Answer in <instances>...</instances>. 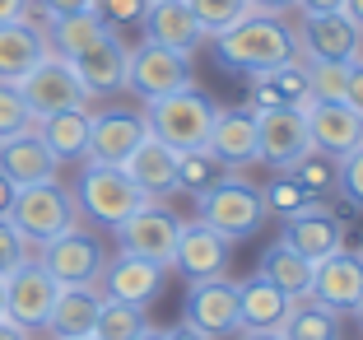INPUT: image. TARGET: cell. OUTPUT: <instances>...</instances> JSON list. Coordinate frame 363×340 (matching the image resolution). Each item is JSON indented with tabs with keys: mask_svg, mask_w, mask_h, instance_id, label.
<instances>
[{
	"mask_svg": "<svg viewBox=\"0 0 363 340\" xmlns=\"http://www.w3.org/2000/svg\"><path fill=\"white\" fill-rule=\"evenodd\" d=\"M210 43L214 61L233 75H261L298 56V38H294V23H284V14H247L242 23L214 33Z\"/></svg>",
	"mask_w": 363,
	"mask_h": 340,
	"instance_id": "cell-1",
	"label": "cell"
},
{
	"mask_svg": "<svg viewBox=\"0 0 363 340\" xmlns=\"http://www.w3.org/2000/svg\"><path fill=\"white\" fill-rule=\"evenodd\" d=\"M214 117H219V103L205 98L201 89H177V94L154 98V103L145 107V126H150V136L163 140L168 149H177V154L210 145Z\"/></svg>",
	"mask_w": 363,
	"mask_h": 340,
	"instance_id": "cell-2",
	"label": "cell"
},
{
	"mask_svg": "<svg viewBox=\"0 0 363 340\" xmlns=\"http://www.w3.org/2000/svg\"><path fill=\"white\" fill-rule=\"evenodd\" d=\"M196 210L214 234H224L228 243H247L266 224V192L252 187L247 177L224 172L219 182H210L205 192H196Z\"/></svg>",
	"mask_w": 363,
	"mask_h": 340,
	"instance_id": "cell-3",
	"label": "cell"
},
{
	"mask_svg": "<svg viewBox=\"0 0 363 340\" xmlns=\"http://www.w3.org/2000/svg\"><path fill=\"white\" fill-rule=\"evenodd\" d=\"M79 219V205H75V192H65L61 182H33V187H19L14 192V205H10V224L28 238L33 247L52 243L56 234L75 229Z\"/></svg>",
	"mask_w": 363,
	"mask_h": 340,
	"instance_id": "cell-4",
	"label": "cell"
},
{
	"mask_svg": "<svg viewBox=\"0 0 363 340\" xmlns=\"http://www.w3.org/2000/svg\"><path fill=\"white\" fill-rule=\"evenodd\" d=\"M145 201H150V196L130 182V172L121 168V163H84V172H79L75 205L94 224H103V229H117V224L130 219Z\"/></svg>",
	"mask_w": 363,
	"mask_h": 340,
	"instance_id": "cell-5",
	"label": "cell"
},
{
	"mask_svg": "<svg viewBox=\"0 0 363 340\" xmlns=\"http://www.w3.org/2000/svg\"><path fill=\"white\" fill-rule=\"evenodd\" d=\"M19 94L33 117H52V112H65V107H89V98H94L84 89V79L75 75V65L65 61L61 52H47L43 61L33 65L19 79Z\"/></svg>",
	"mask_w": 363,
	"mask_h": 340,
	"instance_id": "cell-6",
	"label": "cell"
},
{
	"mask_svg": "<svg viewBox=\"0 0 363 340\" xmlns=\"http://www.w3.org/2000/svg\"><path fill=\"white\" fill-rule=\"evenodd\" d=\"M196 84V70H191V56L168 52L159 43H140L130 47V65H126V89L140 94L145 103L154 98H168L177 89H191Z\"/></svg>",
	"mask_w": 363,
	"mask_h": 340,
	"instance_id": "cell-7",
	"label": "cell"
},
{
	"mask_svg": "<svg viewBox=\"0 0 363 340\" xmlns=\"http://www.w3.org/2000/svg\"><path fill=\"white\" fill-rule=\"evenodd\" d=\"M117 243L121 252L130 256H145V261H159V266H172V252H177V234H182V219L159 201H145L130 219H121L117 229Z\"/></svg>",
	"mask_w": 363,
	"mask_h": 340,
	"instance_id": "cell-8",
	"label": "cell"
},
{
	"mask_svg": "<svg viewBox=\"0 0 363 340\" xmlns=\"http://www.w3.org/2000/svg\"><path fill=\"white\" fill-rule=\"evenodd\" d=\"M56 294H61V285H56L52 270L33 256V261H23L19 270L5 275V317L23 331H43L47 317H52Z\"/></svg>",
	"mask_w": 363,
	"mask_h": 340,
	"instance_id": "cell-9",
	"label": "cell"
},
{
	"mask_svg": "<svg viewBox=\"0 0 363 340\" xmlns=\"http://www.w3.org/2000/svg\"><path fill=\"white\" fill-rule=\"evenodd\" d=\"M38 261L52 270L56 285H98V275H103V266H107V252L94 234H84L75 224V229H65L52 243L38 247Z\"/></svg>",
	"mask_w": 363,
	"mask_h": 340,
	"instance_id": "cell-10",
	"label": "cell"
},
{
	"mask_svg": "<svg viewBox=\"0 0 363 340\" xmlns=\"http://www.w3.org/2000/svg\"><path fill=\"white\" fill-rule=\"evenodd\" d=\"M308 149H312V136H308L303 107H266V112H257V163H270L275 172H284Z\"/></svg>",
	"mask_w": 363,
	"mask_h": 340,
	"instance_id": "cell-11",
	"label": "cell"
},
{
	"mask_svg": "<svg viewBox=\"0 0 363 340\" xmlns=\"http://www.w3.org/2000/svg\"><path fill=\"white\" fill-rule=\"evenodd\" d=\"M298 56L303 61H359L363 56V28H354L340 10L331 14H303L298 28Z\"/></svg>",
	"mask_w": 363,
	"mask_h": 340,
	"instance_id": "cell-12",
	"label": "cell"
},
{
	"mask_svg": "<svg viewBox=\"0 0 363 340\" xmlns=\"http://www.w3.org/2000/svg\"><path fill=\"white\" fill-rule=\"evenodd\" d=\"M182 322L196 331H205L210 340L238 336V285L233 280H191V294H186V308Z\"/></svg>",
	"mask_w": 363,
	"mask_h": 340,
	"instance_id": "cell-13",
	"label": "cell"
},
{
	"mask_svg": "<svg viewBox=\"0 0 363 340\" xmlns=\"http://www.w3.org/2000/svg\"><path fill=\"white\" fill-rule=\"evenodd\" d=\"M279 243H289L303 261L317 266V261H326L331 252H340V247H345V219L326 201H312L308 210H298L294 219H284Z\"/></svg>",
	"mask_w": 363,
	"mask_h": 340,
	"instance_id": "cell-14",
	"label": "cell"
},
{
	"mask_svg": "<svg viewBox=\"0 0 363 340\" xmlns=\"http://www.w3.org/2000/svg\"><path fill=\"white\" fill-rule=\"evenodd\" d=\"M163 280H168V266L159 261H145V256L117 252L98 275V289L103 298H117V303H135V308H150L154 298L163 294Z\"/></svg>",
	"mask_w": 363,
	"mask_h": 340,
	"instance_id": "cell-15",
	"label": "cell"
},
{
	"mask_svg": "<svg viewBox=\"0 0 363 340\" xmlns=\"http://www.w3.org/2000/svg\"><path fill=\"white\" fill-rule=\"evenodd\" d=\"M140 28H145V43H159L168 52H182V56H191L196 47L210 43L186 0H145Z\"/></svg>",
	"mask_w": 363,
	"mask_h": 340,
	"instance_id": "cell-16",
	"label": "cell"
},
{
	"mask_svg": "<svg viewBox=\"0 0 363 340\" xmlns=\"http://www.w3.org/2000/svg\"><path fill=\"white\" fill-rule=\"evenodd\" d=\"M228 256H233V243L224 234H214L205 219H196V224H182L172 270H182L186 280H219L228 270Z\"/></svg>",
	"mask_w": 363,
	"mask_h": 340,
	"instance_id": "cell-17",
	"label": "cell"
},
{
	"mask_svg": "<svg viewBox=\"0 0 363 340\" xmlns=\"http://www.w3.org/2000/svg\"><path fill=\"white\" fill-rule=\"evenodd\" d=\"M312 298H321L335 312H359L363 303V252L340 247L326 261L312 266Z\"/></svg>",
	"mask_w": 363,
	"mask_h": 340,
	"instance_id": "cell-18",
	"label": "cell"
},
{
	"mask_svg": "<svg viewBox=\"0 0 363 340\" xmlns=\"http://www.w3.org/2000/svg\"><path fill=\"white\" fill-rule=\"evenodd\" d=\"M70 65H75V75L84 79V89H89L94 98H98V94H121V89H126L130 47L121 43V33L107 28L94 47H84L79 56H70Z\"/></svg>",
	"mask_w": 363,
	"mask_h": 340,
	"instance_id": "cell-19",
	"label": "cell"
},
{
	"mask_svg": "<svg viewBox=\"0 0 363 340\" xmlns=\"http://www.w3.org/2000/svg\"><path fill=\"white\" fill-rule=\"evenodd\" d=\"M303 117H308L312 149L331 154V159H345L350 149L363 145V117L350 103H317V98H312V103L303 107Z\"/></svg>",
	"mask_w": 363,
	"mask_h": 340,
	"instance_id": "cell-20",
	"label": "cell"
},
{
	"mask_svg": "<svg viewBox=\"0 0 363 340\" xmlns=\"http://www.w3.org/2000/svg\"><path fill=\"white\" fill-rule=\"evenodd\" d=\"M145 136H150L145 112H98V117L89 121L84 159L89 163H126L130 149H135Z\"/></svg>",
	"mask_w": 363,
	"mask_h": 340,
	"instance_id": "cell-21",
	"label": "cell"
},
{
	"mask_svg": "<svg viewBox=\"0 0 363 340\" xmlns=\"http://www.w3.org/2000/svg\"><path fill=\"white\" fill-rule=\"evenodd\" d=\"M247 79H252V89H247V112H266V107H308L312 103L303 56L275 65V70L247 75Z\"/></svg>",
	"mask_w": 363,
	"mask_h": 340,
	"instance_id": "cell-22",
	"label": "cell"
},
{
	"mask_svg": "<svg viewBox=\"0 0 363 340\" xmlns=\"http://www.w3.org/2000/svg\"><path fill=\"white\" fill-rule=\"evenodd\" d=\"M205 149H210L214 159H219V168H228V172L257 163V112H247V107H219Z\"/></svg>",
	"mask_w": 363,
	"mask_h": 340,
	"instance_id": "cell-23",
	"label": "cell"
},
{
	"mask_svg": "<svg viewBox=\"0 0 363 340\" xmlns=\"http://www.w3.org/2000/svg\"><path fill=\"white\" fill-rule=\"evenodd\" d=\"M61 159H56L47 140L38 136V126L19 131V136L0 140V172L14 182V187H33V182H52Z\"/></svg>",
	"mask_w": 363,
	"mask_h": 340,
	"instance_id": "cell-24",
	"label": "cell"
},
{
	"mask_svg": "<svg viewBox=\"0 0 363 340\" xmlns=\"http://www.w3.org/2000/svg\"><path fill=\"white\" fill-rule=\"evenodd\" d=\"M98 308H103V289L98 285H61V294H56V303H52V317H47L43 331H52V340L94 336Z\"/></svg>",
	"mask_w": 363,
	"mask_h": 340,
	"instance_id": "cell-25",
	"label": "cell"
},
{
	"mask_svg": "<svg viewBox=\"0 0 363 340\" xmlns=\"http://www.w3.org/2000/svg\"><path fill=\"white\" fill-rule=\"evenodd\" d=\"M121 168L130 172V182H135V187L150 196V201H159V196L177 192V149H168L163 140H154V136L140 140Z\"/></svg>",
	"mask_w": 363,
	"mask_h": 340,
	"instance_id": "cell-26",
	"label": "cell"
},
{
	"mask_svg": "<svg viewBox=\"0 0 363 340\" xmlns=\"http://www.w3.org/2000/svg\"><path fill=\"white\" fill-rule=\"evenodd\" d=\"M47 52H52V47H47V33L33 19L0 23V79H5V84H19Z\"/></svg>",
	"mask_w": 363,
	"mask_h": 340,
	"instance_id": "cell-27",
	"label": "cell"
},
{
	"mask_svg": "<svg viewBox=\"0 0 363 340\" xmlns=\"http://www.w3.org/2000/svg\"><path fill=\"white\" fill-rule=\"evenodd\" d=\"M294 298L275 289L266 275H252L238 285V331H279Z\"/></svg>",
	"mask_w": 363,
	"mask_h": 340,
	"instance_id": "cell-28",
	"label": "cell"
},
{
	"mask_svg": "<svg viewBox=\"0 0 363 340\" xmlns=\"http://www.w3.org/2000/svg\"><path fill=\"white\" fill-rule=\"evenodd\" d=\"M89 112L84 107H65V112H52V117H38L33 126H38V136L47 140V149H52L61 163L70 159H84L89 149Z\"/></svg>",
	"mask_w": 363,
	"mask_h": 340,
	"instance_id": "cell-29",
	"label": "cell"
},
{
	"mask_svg": "<svg viewBox=\"0 0 363 340\" xmlns=\"http://www.w3.org/2000/svg\"><path fill=\"white\" fill-rule=\"evenodd\" d=\"M279 336L284 340H340V312L326 308L321 298L303 294L289 303L284 322H279Z\"/></svg>",
	"mask_w": 363,
	"mask_h": 340,
	"instance_id": "cell-30",
	"label": "cell"
},
{
	"mask_svg": "<svg viewBox=\"0 0 363 340\" xmlns=\"http://www.w3.org/2000/svg\"><path fill=\"white\" fill-rule=\"evenodd\" d=\"M103 33H107V23L98 19L94 10L52 14V19H47V47H52V52H61L65 61H70V56H79L84 47H94Z\"/></svg>",
	"mask_w": 363,
	"mask_h": 340,
	"instance_id": "cell-31",
	"label": "cell"
},
{
	"mask_svg": "<svg viewBox=\"0 0 363 340\" xmlns=\"http://www.w3.org/2000/svg\"><path fill=\"white\" fill-rule=\"evenodd\" d=\"M257 275H266L270 285L284 289L289 298L312 294V261H303V256L294 252L289 243H270V247H266V256H261Z\"/></svg>",
	"mask_w": 363,
	"mask_h": 340,
	"instance_id": "cell-32",
	"label": "cell"
},
{
	"mask_svg": "<svg viewBox=\"0 0 363 340\" xmlns=\"http://www.w3.org/2000/svg\"><path fill=\"white\" fill-rule=\"evenodd\" d=\"M284 172L298 182V187L312 196V201H326V196H335V159H331V154H321V149H308V154H298V159L289 163Z\"/></svg>",
	"mask_w": 363,
	"mask_h": 340,
	"instance_id": "cell-33",
	"label": "cell"
},
{
	"mask_svg": "<svg viewBox=\"0 0 363 340\" xmlns=\"http://www.w3.org/2000/svg\"><path fill=\"white\" fill-rule=\"evenodd\" d=\"M145 327H150L145 308H135V303H117V298H103L94 336H98V340H135Z\"/></svg>",
	"mask_w": 363,
	"mask_h": 340,
	"instance_id": "cell-34",
	"label": "cell"
},
{
	"mask_svg": "<svg viewBox=\"0 0 363 340\" xmlns=\"http://www.w3.org/2000/svg\"><path fill=\"white\" fill-rule=\"evenodd\" d=\"M186 5H191V14L201 19L205 38H214V33L242 23L247 14H257V10H252V0H186Z\"/></svg>",
	"mask_w": 363,
	"mask_h": 340,
	"instance_id": "cell-35",
	"label": "cell"
},
{
	"mask_svg": "<svg viewBox=\"0 0 363 340\" xmlns=\"http://www.w3.org/2000/svg\"><path fill=\"white\" fill-rule=\"evenodd\" d=\"M303 65H308V89L317 103H345L350 61H303Z\"/></svg>",
	"mask_w": 363,
	"mask_h": 340,
	"instance_id": "cell-36",
	"label": "cell"
},
{
	"mask_svg": "<svg viewBox=\"0 0 363 340\" xmlns=\"http://www.w3.org/2000/svg\"><path fill=\"white\" fill-rule=\"evenodd\" d=\"M219 177H224V168H219V159H214L210 149H186V154H177V192L196 196Z\"/></svg>",
	"mask_w": 363,
	"mask_h": 340,
	"instance_id": "cell-37",
	"label": "cell"
},
{
	"mask_svg": "<svg viewBox=\"0 0 363 340\" xmlns=\"http://www.w3.org/2000/svg\"><path fill=\"white\" fill-rule=\"evenodd\" d=\"M335 196L354 214H363V145L350 149L345 159H335Z\"/></svg>",
	"mask_w": 363,
	"mask_h": 340,
	"instance_id": "cell-38",
	"label": "cell"
},
{
	"mask_svg": "<svg viewBox=\"0 0 363 340\" xmlns=\"http://www.w3.org/2000/svg\"><path fill=\"white\" fill-rule=\"evenodd\" d=\"M312 196L303 192L298 182L289 177V172H275V182H270V192H266V214H279V219H294L298 210H308Z\"/></svg>",
	"mask_w": 363,
	"mask_h": 340,
	"instance_id": "cell-39",
	"label": "cell"
},
{
	"mask_svg": "<svg viewBox=\"0 0 363 340\" xmlns=\"http://www.w3.org/2000/svg\"><path fill=\"white\" fill-rule=\"evenodd\" d=\"M33 121H38V117L28 112L19 84H5V79H0V140H10V136H19V131H28Z\"/></svg>",
	"mask_w": 363,
	"mask_h": 340,
	"instance_id": "cell-40",
	"label": "cell"
},
{
	"mask_svg": "<svg viewBox=\"0 0 363 340\" xmlns=\"http://www.w3.org/2000/svg\"><path fill=\"white\" fill-rule=\"evenodd\" d=\"M23 261H33V243L10 224V214H0V275L19 270Z\"/></svg>",
	"mask_w": 363,
	"mask_h": 340,
	"instance_id": "cell-41",
	"label": "cell"
},
{
	"mask_svg": "<svg viewBox=\"0 0 363 340\" xmlns=\"http://www.w3.org/2000/svg\"><path fill=\"white\" fill-rule=\"evenodd\" d=\"M89 10H94L112 33H121L126 23H140V14H145V0H89Z\"/></svg>",
	"mask_w": 363,
	"mask_h": 340,
	"instance_id": "cell-42",
	"label": "cell"
},
{
	"mask_svg": "<svg viewBox=\"0 0 363 340\" xmlns=\"http://www.w3.org/2000/svg\"><path fill=\"white\" fill-rule=\"evenodd\" d=\"M345 103L363 117V56H359V61H350V89H345Z\"/></svg>",
	"mask_w": 363,
	"mask_h": 340,
	"instance_id": "cell-43",
	"label": "cell"
},
{
	"mask_svg": "<svg viewBox=\"0 0 363 340\" xmlns=\"http://www.w3.org/2000/svg\"><path fill=\"white\" fill-rule=\"evenodd\" d=\"M38 10L52 19V14H75V10H89V0H33Z\"/></svg>",
	"mask_w": 363,
	"mask_h": 340,
	"instance_id": "cell-44",
	"label": "cell"
},
{
	"mask_svg": "<svg viewBox=\"0 0 363 340\" xmlns=\"http://www.w3.org/2000/svg\"><path fill=\"white\" fill-rule=\"evenodd\" d=\"M345 0H298V5H294V10L298 14H331V10H340Z\"/></svg>",
	"mask_w": 363,
	"mask_h": 340,
	"instance_id": "cell-45",
	"label": "cell"
},
{
	"mask_svg": "<svg viewBox=\"0 0 363 340\" xmlns=\"http://www.w3.org/2000/svg\"><path fill=\"white\" fill-rule=\"evenodd\" d=\"M10 19H28V0H0V23Z\"/></svg>",
	"mask_w": 363,
	"mask_h": 340,
	"instance_id": "cell-46",
	"label": "cell"
},
{
	"mask_svg": "<svg viewBox=\"0 0 363 340\" xmlns=\"http://www.w3.org/2000/svg\"><path fill=\"white\" fill-rule=\"evenodd\" d=\"M163 340H210V336H205V331H196V327H186V322H177V327L163 331Z\"/></svg>",
	"mask_w": 363,
	"mask_h": 340,
	"instance_id": "cell-47",
	"label": "cell"
},
{
	"mask_svg": "<svg viewBox=\"0 0 363 340\" xmlns=\"http://www.w3.org/2000/svg\"><path fill=\"white\" fill-rule=\"evenodd\" d=\"M298 0H252V10L257 14H284V10H294Z\"/></svg>",
	"mask_w": 363,
	"mask_h": 340,
	"instance_id": "cell-48",
	"label": "cell"
},
{
	"mask_svg": "<svg viewBox=\"0 0 363 340\" xmlns=\"http://www.w3.org/2000/svg\"><path fill=\"white\" fill-rule=\"evenodd\" d=\"M14 192H19V187H14V182L5 177V172H0V214H10V205H14Z\"/></svg>",
	"mask_w": 363,
	"mask_h": 340,
	"instance_id": "cell-49",
	"label": "cell"
},
{
	"mask_svg": "<svg viewBox=\"0 0 363 340\" xmlns=\"http://www.w3.org/2000/svg\"><path fill=\"white\" fill-rule=\"evenodd\" d=\"M340 14L354 23V28H363V0H345V5H340Z\"/></svg>",
	"mask_w": 363,
	"mask_h": 340,
	"instance_id": "cell-50",
	"label": "cell"
},
{
	"mask_svg": "<svg viewBox=\"0 0 363 340\" xmlns=\"http://www.w3.org/2000/svg\"><path fill=\"white\" fill-rule=\"evenodd\" d=\"M0 340H28V331H23V327H14L10 317H0Z\"/></svg>",
	"mask_w": 363,
	"mask_h": 340,
	"instance_id": "cell-51",
	"label": "cell"
},
{
	"mask_svg": "<svg viewBox=\"0 0 363 340\" xmlns=\"http://www.w3.org/2000/svg\"><path fill=\"white\" fill-rule=\"evenodd\" d=\"M238 340H284L279 331H238Z\"/></svg>",
	"mask_w": 363,
	"mask_h": 340,
	"instance_id": "cell-52",
	"label": "cell"
},
{
	"mask_svg": "<svg viewBox=\"0 0 363 340\" xmlns=\"http://www.w3.org/2000/svg\"><path fill=\"white\" fill-rule=\"evenodd\" d=\"M135 340H163V331H159V327H145V331H140Z\"/></svg>",
	"mask_w": 363,
	"mask_h": 340,
	"instance_id": "cell-53",
	"label": "cell"
},
{
	"mask_svg": "<svg viewBox=\"0 0 363 340\" xmlns=\"http://www.w3.org/2000/svg\"><path fill=\"white\" fill-rule=\"evenodd\" d=\"M0 317H5V275H0Z\"/></svg>",
	"mask_w": 363,
	"mask_h": 340,
	"instance_id": "cell-54",
	"label": "cell"
},
{
	"mask_svg": "<svg viewBox=\"0 0 363 340\" xmlns=\"http://www.w3.org/2000/svg\"><path fill=\"white\" fill-rule=\"evenodd\" d=\"M354 317H359V327H363V303H359V312H354Z\"/></svg>",
	"mask_w": 363,
	"mask_h": 340,
	"instance_id": "cell-55",
	"label": "cell"
},
{
	"mask_svg": "<svg viewBox=\"0 0 363 340\" xmlns=\"http://www.w3.org/2000/svg\"><path fill=\"white\" fill-rule=\"evenodd\" d=\"M79 340H98V336H79Z\"/></svg>",
	"mask_w": 363,
	"mask_h": 340,
	"instance_id": "cell-56",
	"label": "cell"
},
{
	"mask_svg": "<svg viewBox=\"0 0 363 340\" xmlns=\"http://www.w3.org/2000/svg\"><path fill=\"white\" fill-rule=\"evenodd\" d=\"M359 252H363V247H359Z\"/></svg>",
	"mask_w": 363,
	"mask_h": 340,
	"instance_id": "cell-57",
	"label": "cell"
}]
</instances>
